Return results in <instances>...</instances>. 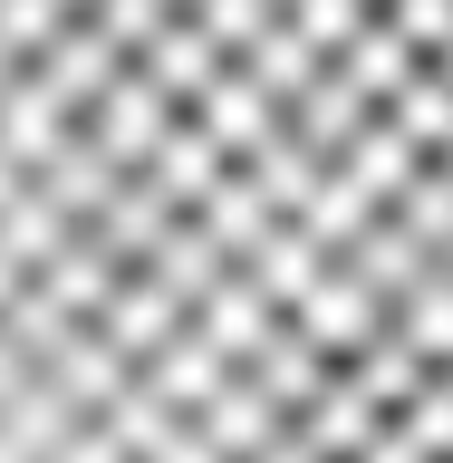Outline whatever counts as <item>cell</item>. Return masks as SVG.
Returning <instances> with one entry per match:
<instances>
[{"mask_svg": "<svg viewBox=\"0 0 453 463\" xmlns=\"http://www.w3.org/2000/svg\"><path fill=\"white\" fill-rule=\"evenodd\" d=\"M299 434L318 444V463H357V454L376 444V434H386V405H376L367 386H357V376L338 367V376H328V386H318L309 405H299Z\"/></svg>", "mask_w": 453, "mask_h": 463, "instance_id": "6da1fadb", "label": "cell"}, {"mask_svg": "<svg viewBox=\"0 0 453 463\" xmlns=\"http://www.w3.org/2000/svg\"><path fill=\"white\" fill-rule=\"evenodd\" d=\"M193 425L212 434V454H231V463H251L260 444H270V434L289 425V405H270V396H260V386H251V367H231L222 386H212V396L193 405Z\"/></svg>", "mask_w": 453, "mask_h": 463, "instance_id": "7a4b0ae2", "label": "cell"}, {"mask_svg": "<svg viewBox=\"0 0 453 463\" xmlns=\"http://www.w3.org/2000/svg\"><path fill=\"white\" fill-rule=\"evenodd\" d=\"M49 463H126V444H116V434L97 425V415H87V425H68V444H58Z\"/></svg>", "mask_w": 453, "mask_h": 463, "instance_id": "3957f363", "label": "cell"}, {"mask_svg": "<svg viewBox=\"0 0 453 463\" xmlns=\"http://www.w3.org/2000/svg\"><path fill=\"white\" fill-rule=\"evenodd\" d=\"M145 463H231V454H212V434H203V425H174Z\"/></svg>", "mask_w": 453, "mask_h": 463, "instance_id": "277c9868", "label": "cell"}, {"mask_svg": "<svg viewBox=\"0 0 453 463\" xmlns=\"http://www.w3.org/2000/svg\"><path fill=\"white\" fill-rule=\"evenodd\" d=\"M357 463H434V454H425V444H415V434L396 425V415H386V434H376V444H367Z\"/></svg>", "mask_w": 453, "mask_h": 463, "instance_id": "5b68a950", "label": "cell"}, {"mask_svg": "<svg viewBox=\"0 0 453 463\" xmlns=\"http://www.w3.org/2000/svg\"><path fill=\"white\" fill-rule=\"evenodd\" d=\"M251 463H318V444H309V434H299V415H289V425L270 434V444H260Z\"/></svg>", "mask_w": 453, "mask_h": 463, "instance_id": "8992f818", "label": "cell"}, {"mask_svg": "<svg viewBox=\"0 0 453 463\" xmlns=\"http://www.w3.org/2000/svg\"><path fill=\"white\" fill-rule=\"evenodd\" d=\"M444 463H453V454H444Z\"/></svg>", "mask_w": 453, "mask_h": 463, "instance_id": "52a82bcc", "label": "cell"}]
</instances>
